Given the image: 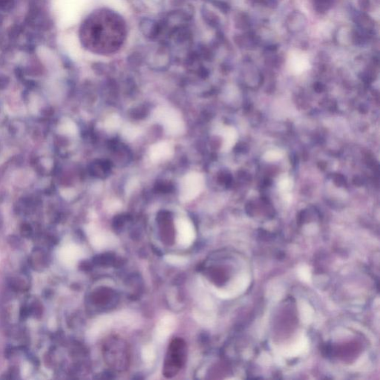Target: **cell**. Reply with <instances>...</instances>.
<instances>
[{"instance_id": "6da1fadb", "label": "cell", "mask_w": 380, "mask_h": 380, "mask_svg": "<svg viewBox=\"0 0 380 380\" xmlns=\"http://www.w3.org/2000/svg\"><path fill=\"white\" fill-rule=\"evenodd\" d=\"M125 23L118 14L108 10L92 14L83 24L81 37L85 46L96 53H112L125 40Z\"/></svg>"}, {"instance_id": "7a4b0ae2", "label": "cell", "mask_w": 380, "mask_h": 380, "mask_svg": "<svg viewBox=\"0 0 380 380\" xmlns=\"http://www.w3.org/2000/svg\"><path fill=\"white\" fill-rule=\"evenodd\" d=\"M104 361L109 368L124 372L129 368L131 355L128 344L118 336H112L104 341L102 347Z\"/></svg>"}, {"instance_id": "3957f363", "label": "cell", "mask_w": 380, "mask_h": 380, "mask_svg": "<svg viewBox=\"0 0 380 380\" xmlns=\"http://www.w3.org/2000/svg\"><path fill=\"white\" fill-rule=\"evenodd\" d=\"M187 359V345L181 338L170 342L163 366V375L167 379L176 377L184 366Z\"/></svg>"}, {"instance_id": "277c9868", "label": "cell", "mask_w": 380, "mask_h": 380, "mask_svg": "<svg viewBox=\"0 0 380 380\" xmlns=\"http://www.w3.org/2000/svg\"><path fill=\"white\" fill-rule=\"evenodd\" d=\"M204 186L203 176L197 173L186 175L182 180L180 198L182 200L190 201L200 194Z\"/></svg>"}, {"instance_id": "5b68a950", "label": "cell", "mask_w": 380, "mask_h": 380, "mask_svg": "<svg viewBox=\"0 0 380 380\" xmlns=\"http://www.w3.org/2000/svg\"><path fill=\"white\" fill-rule=\"evenodd\" d=\"M156 117L169 134H177L182 132L183 121L176 111L170 108H162L157 110Z\"/></svg>"}, {"instance_id": "8992f818", "label": "cell", "mask_w": 380, "mask_h": 380, "mask_svg": "<svg viewBox=\"0 0 380 380\" xmlns=\"http://www.w3.org/2000/svg\"><path fill=\"white\" fill-rule=\"evenodd\" d=\"M116 293L112 289L108 287H101L97 289L92 293V302L97 307L105 308L109 307L110 304L115 303L116 300Z\"/></svg>"}, {"instance_id": "52a82bcc", "label": "cell", "mask_w": 380, "mask_h": 380, "mask_svg": "<svg viewBox=\"0 0 380 380\" xmlns=\"http://www.w3.org/2000/svg\"><path fill=\"white\" fill-rule=\"evenodd\" d=\"M307 19L300 11H294L287 17L286 26L291 33H299L303 31L307 26Z\"/></svg>"}, {"instance_id": "ba28073f", "label": "cell", "mask_w": 380, "mask_h": 380, "mask_svg": "<svg viewBox=\"0 0 380 380\" xmlns=\"http://www.w3.org/2000/svg\"><path fill=\"white\" fill-rule=\"evenodd\" d=\"M173 149L166 143H160L153 146L150 152V157L153 161H158L171 155Z\"/></svg>"}, {"instance_id": "9c48e42d", "label": "cell", "mask_w": 380, "mask_h": 380, "mask_svg": "<svg viewBox=\"0 0 380 380\" xmlns=\"http://www.w3.org/2000/svg\"><path fill=\"white\" fill-rule=\"evenodd\" d=\"M222 135H223L224 141H225L224 147L227 150H229L231 147H233L234 144L236 142V131L232 127H225L222 131Z\"/></svg>"}, {"instance_id": "30bf717a", "label": "cell", "mask_w": 380, "mask_h": 380, "mask_svg": "<svg viewBox=\"0 0 380 380\" xmlns=\"http://www.w3.org/2000/svg\"><path fill=\"white\" fill-rule=\"evenodd\" d=\"M355 34H353L351 31H350L349 29H347L346 28H344L343 29L339 30L338 31V34L336 35L337 37V41L340 43H343V45H345L346 43H349V42H354V37H355Z\"/></svg>"}, {"instance_id": "8fae6325", "label": "cell", "mask_w": 380, "mask_h": 380, "mask_svg": "<svg viewBox=\"0 0 380 380\" xmlns=\"http://www.w3.org/2000/svg\"><path fill=\"white\" fill-rule=\"evenodd\" d=\"M292 186H293V183H292L291 179L290 177H285L281 178L279 182V187L280 191L284 195V196H290V190H291Z\"/></svg>"}, {"instance_id": "7c38bea8", "label": "cell", "mask_w": 380, "mask_h": 380, "mask_svg": "<svg viewBox=\"0 0 380 380\" xmlns=\"http://www.w3.org/2000/svg\"><path fill=\"white\" fill-rule=\"evenodd\" d=\"M315 8L319 12L324 13L331 7L333 0H313Z\"/></svg>"}, {"instance_id": "4fadbf2b", "label": "cell", "mask_w": 380, "mask_h": 380, "mask_svg": "<svg viewBox=\"0 0 380 380\" xmlns=\"http://www.w3.org/2000/svg\"><path fill=\"white\" fill-rule=\"evenodd\" d=\"M283 154L279 150H271L267 152L264 155V159L267 161H276L282 157Z\"/></svg>"}, {"instance_id": "5bb4252c", "label": "cell", "mask_w": 380, "mask_h": 380, "mask_svg": "<svg viewBox=\"0 0 380 380\" xmlns=\"http://www.w3.org/2000/svg\"><path fill=\"white\" fill-rule=\"evenodd\" d=\"M124 136L127 139H133L138 134V131L134 127H128L124 131Z\"/></svg>"}, {"instance_id": "9a60e30c", "label": "cell", "mask_w": 380, "mask_h": 380, "mask_svg": "<svg viewBox=\"0 0 380 380\" xmlns=\"http://www.w3.org/2000/svg\"><path fill=\"white\" fill-rule=\"evenodd\" d=\"M108 128H115L118 127L119 125V121L117 117H112L108 121Z\"/></svg>"}]
</instances>
